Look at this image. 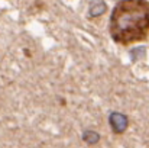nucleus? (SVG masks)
<instances>
[{
	"label": "nucleus",
	"instance_id": "obj_3",
	"mask_svg": "<svg viewBox=\"0 0 149 148\" xmlns=\"http://www.w3.org/2000/svg\"><path fill=\"white\" fill-rule=\"evenodd\" d=\"M83 140H84L87 144H97L100 141V135L96 131H84Z\"/></svg>",
	"mask_w": 149,
	"mask_h": 148
},
{
	"label": "nucleus",
	"instance_id": "obj_2",
	"mask_svg": "<svg viewBox=\"0 0 149 148\" xmlns=\"http://www.w3.org/2000/svg\"><path fill=\"white\" fill-rule=\"evenodd\" d=\"M109 123L111 126V129L116 132V134H123L126 129H127V125H129V121H127V116L120 113V112H113L110 116H109Z\"/></svg>",
	"mask_w": 149,
	"mask_h": 148
},
{
	"label": "nucleus",
	"instance_id": "obj_1",
	"mask_svg": "<svg viewBox=\"0 0 149 148\" xmlns=\"http://www.w3.org/2000/svg\"><path fill=\"white\" fill-rule=\"evenodd\" d=\"M110 34L123 45L143 41L149 34V6L143 0L120 1L111 16Z\"/></svg>",
	"mask_w": 149,
	"mask_h": 148
},
{
	"label": "nucleus",
	"instance_id": "obj_4",
	"mask_svg": "<svg viewBox=\"0 0 149 148\" xmlns=\"http://www.w3.org/2000/svg\"><path fill=\"white\" fill-rule=\"evenodd\" d=\"M106 12V4L104 3H96V4H93L91 7H90V16H93V18H96V16H100V15H103Z\"/></svg>",
	"mask_w": 149,
	"mask_h": 148
}]
</instances>
